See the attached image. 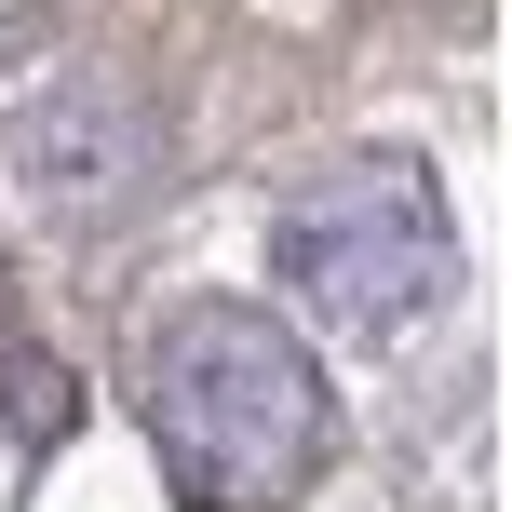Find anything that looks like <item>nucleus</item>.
<instances>
[{
    "instance_id": "nucleus-1",
    "label": "nucleus",
    "mask_w": 512,
    "mask_h": 512,
    "mask_svg": "<svg viewBox=\"0 0 512 512\" xmlns=\"http://www.w3.org/2000/svg\"><path fill=\"white\" fill-rule=\"evenodd\" d=\"M149 432H162V459L189 472L203 512H283L324 472L337 405H324L310 351L270 310L203 297V310H176V324L149 337Z\"/></svg>"
},
{
    "instance_id": "nucleus-2",
    "label": "nucleus",
    "mask_w": 512,
    "mask_h": 512,
    "mask_svg": "<svg viewBox=\"0 0 512 512\" xmlns=\"http://www.w3.org/2000/svg\"><path fill=\"white\" fill-rule=\"evenodd\" d=\"M283 270L337 310V324H405L418 297L445 283V203L405 149H364L337 162L324 189L283 203Z\"/></svg>"
}]
</instances>
